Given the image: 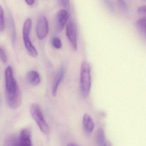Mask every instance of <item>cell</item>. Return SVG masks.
I'll return each mask as SVG.
<instances>
[{
    "label": "cell",
    "instance_id": "30bf717a",
    "mask_svg": "<svg viewBox=\"0 0 146 146\" xmlns=\"http://www.w3.org/2000/svg\"><path fill=\"white\" fill-rule=\"evenodd\" d=\"M26 78L27 82L33 86H38L41 82V78L39 73L33 70L27 73Z\"/></svg>",
    "mask_w": 146,
    "mask_h": 146
},
{
    "label": "cell",
    "instance_id": "6da1fadb",
    "mask_svg": "<svg viewBox=\"0 0 146 146\" xmlns=\"http://www.w3.org/2000/svg\"><path fill=\"white\" fill-rule=\"evenodd\" d=\"M5 97L7 101H13L22 96L21 91L14 77L12 68L8 66L5 71Z\"/></svg>",
    "mask_w": 146,
    "mask_h": 146
},
{
    "label": "cell",
    "instance_id": "d6986e66",
    "mask_svg": "<svg viewBox=\"0 0 146 146\" xmlns=\"http://www.w3.org/2000/svg\"><path fill=\"white\" fill-rule=\"evenodd\" d=\"M138 13L142 16V18H146V6L140 7L138 9Z\"/></svg>",
    "mask_w": 146,
    "mask_h": 146
},
{
    "label": "cell",
    "instance_id": "d4e9b609",
    "mask_svg": "<svg viewBox=\"0 0 146 146\" xmlns=\"http://www.w3.org/2000/svg\"><path fill=\"white\" fill-rule=\"evenodd\" d=\"M67 146H76L74 144H72V143H70V144H69Z\"/></svg>",
    "mask_w": 146,
    "mask_h": 146
},
{
    "label": "cell",
    "instance_id": "ac0fdd59",
    "mask_svg": "<svg viewBox=\"0 0 146 146\" xmlns=\"http://www.w3.org/2000/svg\"><path fill=\"white\" fill-rule=\"evenodd\" d=\"M0 58L3 63H6L7 61V56L4 48L2 47L0 48Z\"/></svg>",
    "mask_w": 146,
    "mask_h": 146
},
{
    "label": "cell",
    "instance_id": "52a82bcc",
    "mask_svg": "<svg viewBox=\"0 0 146 146\" xmlns=\"http://www.w3.org/2000/svg\"><path fill=\"white\" fill-rule=\"evenodd\" d=\"M14 146H32L31 131L28 129H23L20 133L19 139Z\"/></svg>",
    "mask_w": 146,
    "mask_h": 146
},
{
    "label": "cell",
    "instance_id": "9c48e42d",
    "mask_svg": "<svg viewBox=\"0 0 146 146\" xmlns=\"http://www.w3.org/2000/svg\"><path fill=\"white\" fill-rule=\"evenodd\" d=\"M83 129L87 134L91 133L95 127V124L91 116L87 113L84 115L82 120Z\"/></svg>",
    "mask_w": 146,
    "mask_h": 146
},
{
    "label": "cell",
    "instance_id": "8fae6325",
    "mask_svg": "<svg viewBox=\"0 0 146 146\" xmlns=\"http://www.w3.org/2000/svg\"><path fill=\"white\" fill-rule=\"evenodd\" d=\"M8 23L10 36L13 45H15L16 41V33L14 21L11 14L9 13L8 15Z\"/></svg>",
    "mask_w": 146,
    "mask_h": 146
},
{
    "label": "cell",
    "instance_id": "8992f818",
    "mask_svg": "<svg viewBox=\"0 0 146 146\" xmlns=\"http://www.w3.org/2000/svg\"><path fill=\"white\" fill-rule=\"evenodd\" d=\"M69 13L67 10L61 9L56 17V28L57 31L61 32L65 27L69 18Z\"/></svg>",
    "mask_w": 146,
    "mask_h": 146
},
{
    "label": "cell",
    "instance_id": "cb8c5ba5",
    "mask_svg": "<svg viewBox=\"0 0 146 146\" xmlns=\"http://www.w3.org/2000/svg\"><path fill=\"white\" fill-rule=\"evenodd\" d=\"M104 146H112V144H111V142L110 141H105V143Z\"/></svg>",
    "mask_w": 146,
    "mask_h": 146
},
{
    "label": "cell",
    "instance_id": "9a60e30c",
    "mask_svg": "<svg viewBox=\"0 0 146 146\" xmlns=\"http://www.w3.org/2000/svg\"><path fill=\"white\" fill-rule=\"evenodd\" d=\"M137 26L139 31L146 38V18H142L137 22Z\"/></svg>",
    "mask_w": 146,
    "mask_h": 146
},
{
    "label": "cell",
    "instance_id": "603a6c76",
    "mask_svg": "<svg viewBox=\"0 0 146 146\" xmlns=\"http://www.w3.org/2000/svg\"><path fill=\"white\" fill-rule=\"evenodd\" d=\"M27 4L29 6H31L34 4L35 0H25Z\"/></svg>",
    "mask_w": 146,
    "mask_h": 146
},
{
    "label": "cell",
    "instance_id": "7c38bea8",
    "mask_svg": "<svg viewBox=\"0 0 146 146\" xmlns=\"http://www.w3.org/2000/svg\"><path fill=\"white\" fill-rule=\"evenodd\" d=\"M25 47L27 53L32 57H37L38 56V52L36 48L33 46L30 38L23 40Z\"/></svg>",
    "mask_w": 146,
    "mask_h": 146
},
{
    "label": "cell",
    "instance_id": "7402d4cb",
    "mask_svg": "<svg viewBox=\"0 0 146 146\" xmlns=\"http://www.w3.org/2000/svg\"><path fill=\"white\" fill-rule=\"evenodd\" d=\"M105 1L106 5L109 7V8L111 9V11H114V7H113V5H112L111 2L109 0H105Z\"/></svg>",
    "mask_w": 146,
    "mask_h": 146
},
{
    "label": "cell",
    "instance_id": "3957f363",
    "mask_svg": "<svg viewBox=\"0 0 146 146\" xmlns=\"http://www.w3.org/2000/svg\"><path fill=\"white\" fill-rule=\"evenodd\" d=\"M30 111L40 130L45 134H48L49 133V127L39 105L37 104H32L30 107Z\"/></svg>",
    "mask_w": 146,
    "mask_h": 146
},
{
    "label": "cell",
    "instance_id": "44dd1931",
    "mask_svg": "<svg viewBox=\"0 0 146 146\" xmlns=\"http://www.w3.org/2000/svg\"><path fill=\"white\" fill-rule=\"evenodd\" d=\"M117 1L119 3V4H120L121 7L124 10H126V11H127L128 10L127 4L125 0H117Z\"/></svg>",
    "mask_w": 146,
    "mask_h": 146
},
{
    "label": "cell",
    "instance_id": "ffe728a7",
    "mask_svg": "<svg viewBox=\"0 0 146 146\" xmlns=\"http://www.w3.org/2000/svg\"><path fill=\"white\" fill-rule=\"evenodd\" d=\"M61 5L63 7L67 9H69L70 8V1L69 0H59Z\"/></svg>",
    "mask_w": 146,
    "mask_h": 146
},
{
    "label": "cell",
    "instance_id": "4316f807",
    "mask_svg": "<svg viewBox=\"0 0 146 146\" xmlns=\"http://www.w3.org/2000/svg\"></svg>",
    "mask_w": 146,
    "mask_h": 146
},
{
    "label": "cell",
    "instance_id": "2e32d148",
    "mask_svg": "<svg viewBox=\"0 0 146 146\" xmlns=\"http://www.w3.org/2000/svg\"><path fill=\"white\" fill-rule=\"evenodd\" d=\"M5 27V19L4 12L2 7L0 9V31L1 32L3 31Z\"/></svg>",
    "mask_w": 146,
    "mask_h": 146
},
{
    "label": "cell",
    "instance_id": "5b68a950",
    "mask_svg": "<svg viewBox=\"0 0 146 146\" xmlns=\"http://www.w3.org/2000/svg\"><path fill=\"white\" fill-rule=\"evenodd\" d=\"M49 31V22L45 16H41L39 19L36 25L37 37L40 40H43L47 36Z\"/></svg>",
    "mask_w": 146,
    "mask_h": 146
},
{
    "label": "cell",
    "instance_id": "484cf974",
    "mask_svg": "<svg viewBox=\"0 0 146 146\" xmlns=\"http://www.w3.org/2000/svg\"><path fill=\"white\" fill-rule=\"evenodd\" d=\"M145 1H146V0H145Z\"/></svg>",
    "mask_w": 146,
    "mask_h": 146
},
{
    "label": "cell",
    "instance_id": "277c9868",
    "mask_svg": "<svg viewBox=\"0 0 146 146\" xmlns=\"http://www.w3.org/2000/svg\"><path fill=\"white\" fill-rule=\"evenodd\" d=\"M77 27L75 23L70 21L68 22L66 27V35L73 50L76 51L77 49Z\"/></svg>",
    "mask_w": 146,
    "mask_h": 146
},
{
    "label": "cell",
    "instance_id": "ba28073f",
    "mask_svg": "<svg viewBox=\"0 0 146 146\" xmlns=\"http://www.w3.org/2000/svg\"><path fill=\"white\" fill-rule=\"evenodd\" d=\"M65 74L64 68L61 67L56 73L52 83L51 92L54 97H56L57 94V89L61 82Z\"/></svg>",
    "mask_w": 146,
    "mask_h": 146
},
{
    "label": "cell",
    "instance_id": "5bb4252c",
    "mask_svg": "<svg viewBox=\"0 0 146 146\" xmlns=\"http://www.w3.org/2000/svg\"><path fill=\"white\" fill-rule=\"evenodd\" d=\"M104 131L102 128L98 129L96 134V141L99 146H104L105 143Z\"/></svg>",
    "mask_w": 146,
    "mask_h": 146
},
{
    "label": "cell",
    "instance_id": "7a4b0ae2",
    "mask_svg": "<svg viewBox=\"0 0 146 146\" xmlns=\"http://www.w3.org/2000/svg\"><path fill=\"white\" fill-rule=\"evenodd\" d=\"M80 82L81 94L83 97L86 98L90 93L91 86V66L86 61H84L81 63Z\"/></svg>",
    "mask_w": 146,
    "mask_h": 146
},
{
    "label": "cell",
    "instance_id": "e0dca14e",
    "mask_svg": "<svg viewBox=\"0 0 146 146\" xmlns=\"http://www.w3.org/2000/svg\"><path fill=\"white\" fill-rule=\"evenodd\" d=\"M52 44L55 48L59 49L62 46L61 41L59 38L54 37L52 39Z\"/></svg>",
    "mask_w": 146,
    "mask_h": 146
},
{
    "label": "cell",
    "instance_id": "4fadbf2b",
    "mask_svg": "<svg viewBox=\"0 0 146 146\" xmlns=\"http://www.w3.org/2000/svg\"><path fill=\"white\" fill-rule=\"evenodd\" d=\"M32 25V22L31 19L28 18L25 20L23 25V30H22L23 40L30 38Z\"/></svg>",
    "mask_w": 146,
    "mask_h": 146
}]
</instances>
